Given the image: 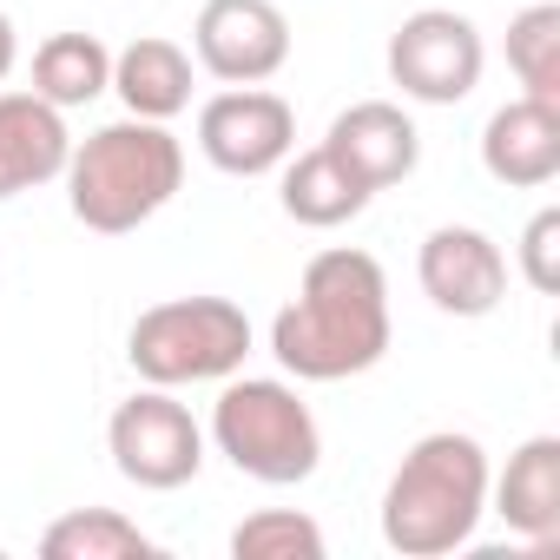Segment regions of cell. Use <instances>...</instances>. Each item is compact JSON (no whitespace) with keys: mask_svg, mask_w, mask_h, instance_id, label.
Instances as JSON below:
<instances>
[{"mask_svg":"<svg viewBox=\"0 0 560 560\" xmlns=\"http://www.w3.org/2000/svg\"><path fill=\"white\" fill-rule=\"evenodd\" d=\"M389 277L357 244L317 250L298 277V298L270 317V357L298 383H350L389 357Z\"/></svg>","mask_w":560,"mask_h":560,"instance_id":"cell-1","label":"cell"},{"mask_svg":"<svg viewBox=\"0 0 560 560\" xmlns=\"http://www.w3.org/2000/svg\"><path fill=\"white\" fill-rule=\"evenodd\" d=\"M488 448L468 429L416 435L383 488V547L402 560H442L468 547L488 514Z\"/></svg>","mask_w":560,"mask_h":560,"instance_id":"cell-2","label":"cell"},{"mask_svg":"<svg viewBox=\"0 0 560 560\" xmlns=\"http://www.w3.org/2000/svg\"><path fill=\"white\" fill-rule=\"evenodd\" d=\"M60 178H67V211L86 231L126 237V231L152 224L185 191V145L172 139V126L126 113V119L100 126L93 139H80Z\"/></svg>","mask_w":560,"mask_h":560,"instance_id":"cell-3","label":"cell"},{"mask_svg":"<svg viewBox=\"0 0 560 560\" xmlns=\"http://www.w3.org/2000/svg\"><path fill=\"white\" fill-rule=\"evenodd\" d=\"M205 435L237 475L264 488H298L324 468V429L284 376H224Z\"/></svg>","mask_w":560,"mask_h":560,"instance_id":"cell-4","label":"cell"},{"mask_svg":"<svg viewBox=\"0 0 560 560\" xmlns=\"http://www.w3.org/2000/svg\"><path fill=\"white\" fill-rule=\"evenodd\" d=\"M250 357V317L231 298H165L132 317L126 330V363L152 389H191V383H224Z\"/></svg>","mask_w":560,"mask_h":560,"instance_id":"cell-5","label":"cell"},{"mask_svg":"<svg viewBox=\"0 0 560 560\" xmlns=\"http://www.w3.org/2000/svg\"><path fill=\"white\" fill-rule=\"evenodd\" d=\"M106 455H113V468L132 481V488H145V494H172V488H185V481H198V468H205V429L191 422V409L172 396V389H139V396H126L119 409H113V422H106Z\"/></svg>","mask_w":560,"mask_h":560,"instance_id":"cell-6","label":"cell"},{"mask_svg":"<svg viewBox=\"0 0 560 560\" xmlns=\"http://www.w3.org/2000/svg\"><path fill=\"white\" fill-rule=\"evenodd\" d=\"M383 60H389V80L402 86V100H416V106H462L481 86L488 40L455 8H416L389 34V54Z\"/></svg>","mask_w":560,"mask_h":560,"instance_id":"cell-7","label":"cell"},{"mask_svg":"<svg viewBox=\"0 0 560 560\" xmlns=\"http://www.w3.org/2000/svg\"><path fill=\"white\" fill-rule=\"evenodd\" d=\"M198 152L224 178H270L298 152V106L270 86H224L198 106Z\"/></svg>","mask_w":560,"mask_h":560,"instance_id":"cell-8","label":"cell"},{"mask_svg":"<svg viewBox=\"0 0 560 560\" xmlns=\"http://www.w3.org/2000/svg\"><path fill=\"white\" fill-rule=\"evenodd\" d=\"M191 60L218 86H264L291 67V14L277 0H205L191 21Z\"/></svg>","mask_w":560,"mask_h":560,"instance_id":"cell-9","label":"cell"},{"mask_svg":"<svg viewBox=\"0 0 560 560\" xmlns=\"http://www.w3.org/2000/svg\"><path fill=\"white\" fill-rule=\"evenodd\" d=\"M416 284L442 317H494L508 298V250L481 224H435L416 250Z\"/></svg>","mask_w":560,"mask_h":560,"instance_id":"cell-10","label":"cell"},{"mask_svg":"<svg viewBox=\"0 0 560 560\" xmlns=\"http://www.w3.org/2000/svg\"><path fill=\"white\" fill-rule=\"evenodd\" d=\"M324 145H330L370 191H389V185L416 178V165H422V132H416V119H409L396 100H357V106H343V113L330 119Z\"/></svg>","mask_w":560,"mask_h":560,"instance_id":"cell-11","label":"cell"},{"mask_svg":"<svg viewBox=\"0 0 560 560\" xmlns=\"http://www.w3.org/2000/svg\"><path fill=\"white\" fill-rule=\"evenodd\" d=\"M481 172L514 191H540L560 178V106L547 100H508L481 126Z\"/></svg>","mask_w":560,"mask_h":560,"instance_id":"cell-12","label":"cell"},{"mask_svg":"<svg viewBox=\"0 0 560 560\" xmlns=\"http://www.w3.org/2000/svg\"><path fill=\"white\" fill-rule=\"evenodd\" d=\"M67 159H73V132H67L60 106H47L34 86L0 93V198L54 185L67 172Z\"/></svg>","mask_w":560,"mask_h":560,"instance_id":"cell-13","label":"cell"},{"mask_svg":"<svg viewBox=\"0 0 560 560\" xmlns=\"http://www.w3.org/2000/svg\"><path fill=\"white\" fill-rule=\"evenodd\" d=\"M488 508L534 547L560 540V435H527L501 475H488Z\"/></svg>","mask_w":560,"mask_h":560,"instance_id":"cell-14","label":"cell"},{"mask_svg":"<svg viewBox=\"0 0 560 560\" xmlns=\"http://www.w3.org/2000/svg\"><path fill=\"white\" fill-rule=\"evenodd\" d=\"M284 178H277V198H284V218L304 224V231H337L350 218L370 211V185L330 152V145H311V152H291L284 165H277Z\"/></svg>","mask_w":560,"mask_h":560,"instance_id":"cell-15","label":"cell"},{"mask_svg":"<svg viewBox=\"0 0 560 560\" xmlns=\"http://www.w3.org/2000/svg\"><path fill=\"white\" fill-rule=\"evenodd\" d=\"M191 73H198L191 54L165 34H139L132 47L113 54V93L132 119H159V126L178 119L191 106Z\"/></svg>","mask_w":560,"mask_h":560,"instance_id":"cell-16","label":"cell"},{"mask_svg":"<svg viewBox=\"0 0 560 560\" xmlns=\"http://www.w3.org/2000/svg\"><path fill=\"white\" fill-rule=\"evenodd\" d=\"M34 93L60 113L113 93V47L100 34H47L34 47Z\"/></svg>","mask_w":560,"mask_h":560,"instance_id":"cell-17","label":"cell"},{"mask_svg":"<svg viewBox=\"0 0 560 560\" xmlns=\"http://www.w3.org/2000/svg\"><path fill=\"white\" fill-rule=\"evenodd\" d=\"M40 553L47 560H159V540L119 508H67L40 534Z\"/></svg>","mask_w":560,"mask_h":560,"instance_id":"cell-18","label":"cell"},{"mask_svg":"<svg viewBox=\"0 0 560 560\" xmlns=\"http://www.w3.org/2000/svg\"><path fill=\"white\" fill-rule=\"evenodd\" d=\"M508 73L527 100L560 106V0H534L508 21Z\"/></svg>","mask_w":560,"mask_h":560,"instance_id":"cell-19","label":"cell"},{"mask_svg":"<svg viewBox=\"0 0 560 560\" xmlns=\"http://www.w3.org/2000/svg\"><path fill=\"white\" fill-rule=\"evenodd\" d=\"M324 527L304 508H257L231 527V560H324Z\"/></svg>","mask_w":560,"mask_h":560,"instance_id":"cell-20","label":"cell"},{"mask_svg":"<svg viewBox=\"0 0 560 560\" xmlns=\"http://www.w3.org/2000/svg\"><path fill=\"white\" fill-rule=\"evenodd\" d=\"M521 277H527V291H540V298H553L560 291V211L553 205H540L534 218H527V231H521Z\"/></svg>","mask_w":560,"mask_h":560,"instance_id":"cell-21","label":"cell"},{"mask_svg":"<svg viewBox=\"0 0 560 560\" xmlns=\"http://www.w3.org/2000/svg\"><path fill=\"white\" fill-rule=\"evenodd\" d=\"M14 60H21V34H14V21L0 14V80L14 73Z\"/></svg>","mask_w":560,"mask_h":560,"instance_id":"cell-22","label":"cell"}]
</instances>
